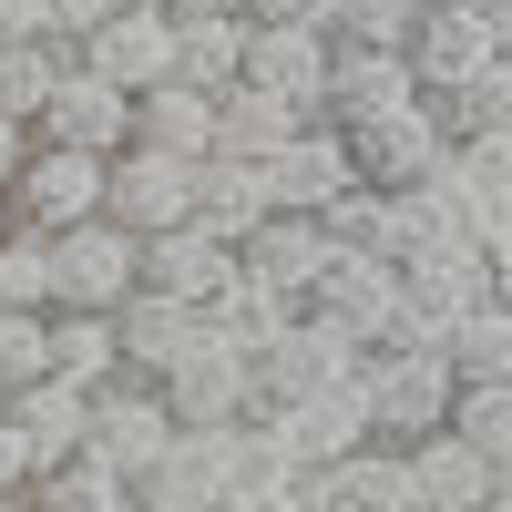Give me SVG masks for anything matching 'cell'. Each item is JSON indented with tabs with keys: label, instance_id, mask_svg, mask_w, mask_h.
Listing matches in <instances>:
<instances>
[{
	"label": "cell",
	"instance_id": "cell-10",
	"mask_svg": "<svg viewBox=\"0 0 512 512\" xmlns=\"http://www.w3.org/2000/svg\"><path fill=\"white\" fill-rule=\"evenodd\" d=\"M349 185H369L359 175V144L338 134V123H297L287 134V154L267 164V195H277V216H328Z\"/></svg>",
	"mask_w": 512,
	"mask_h": 512
},
{
	"label": "cell",
	"instance_id": "cell-28",
	"mask_svg": "<svg viewBox=\"0 0 512 512\" xmlns=\"http://www.w3.org/2000/svg\"><path fill=\"white\" fill-rule=\"evenodd\" d=\"M31 512H134V482H123L103 451H72V461H52V472L31 482Z\"/></svg>",
	"mask_w": 512,
	"mask_h": 512
},
{
	"label": "cell",
	"instance_id": "cell-32",
	"mask_svg": "<svg viewBox=\"0 0 512 512\" xmlns=\"http://www.w3.org/2000/svg\"><path fill=\"white\" fill-rule=\"evenodd\" d=\"M441 349H451V369H461V379H512V297L472 308V318L441 338Z\"/></svg>",
	"mask_w": 512,
	"mask_h": 512
},
{
	"label": "cell",
	"instance_id": "cell-23",
	"mask_svg": "<svg viewBox=\"0 0 512 512\" xmlns=\"http://www.w3.org/2000/svg\"><path fill=\"white\" fill-rule=\"evenodd\" d=\"M134 144H164V154H185L205 164L216 154V93H195V82H154V93H134Z\"/></svg>",
	"mask_w": 512,
	"mask_h": 512
},
{
	"label": "cell",
	"instance_id": "cell-35",
	"mask_svg": "<svg viewBox=\"0 0 512 512\" xmlns=\"http://www.w3.org/2000/svg\"><path fill=\"white\" fill-rule=\"evenodd\" d=\"M431 0H338V41H359V52H410V31Z\"/></svg>",
	"mask_w": 512,
	"mask_h": 512
},
{
	"label": "cell",
	"instance_id": "cell-43",
	"mask_svg": "<svg viewBox=\"0 0 512 512\" xmlns=\"http://www.w3.org/2000/svg\"><path fill=\"white\" fill-rule=\"evenodd\" d=\"M175 11H216V21H256V0H175Z\"/></svg>",
	"mask_w": 512,
	"mask_h": 512
},
{
	"label": "cell",
	"instance_id": "cell-40",
	"mask_svg": "<svg viewBox=\"0 0 512 512\" xmlns=\"http://www.w3.org/2000/svg\"><path fill=\"white\" fill-rule=\"evenodd\" d=\"M0 41H62L52 31V0H0Z\"/></svg>",
	"mask_w": 512,
	"mask_h": 512
},
{
	"label": "cell",
	"instance_id": "cell-26",
	"mask_svg": "<svg viewBox=\"0 0 512 512\" xmlns=\"http://www.w3.org/2000/svg\"><path fill=\"white\" fill-rule=\"evenodd\" d=\"M297 123H308V113H287L277 93L236 82V93H216V154H236V164H277Z\"/></svg>",
	"mask_w": 512,
	"mask_h": 512
},
{
	"label": "cell",
	"instance_id": "cell-50",
	"mask_svg": "<svg viewBox=\"0 0 512 512\" xmlns=\"http://www.w3.org/2000/svg\"><path fill=\"white\" fill-rule=\"evenodd\" d=\"M164 11H175V0H164Z\"/></svg>",
	"mask_w": 512,
	"mask_h": 512
},
{
	"label": "cell",
	"instance_id": "cell-17",
	"mask_svg": "<svg viewBox=\"0 0 512 512\" xmlns=\"http://www.w3.org/2000/svg\"><path fill=\"white\" fill-rule=\"evenodd\" d=\"M164 400H175V420H185V431H236V420H256V410H267V390H256V359H236L226 338L164 379Z\"/></svg>",
	"mask_w": 512,
	"mask_h": 512
},
{
	"label": "cell",
	"instance_id": "cell-39",
	"mask_svg": "<svg viewBox=\"0 0 512 512\" xmlns=\"http://www.w3.org/2000/svg\"><path fill=\"white\" fill-rule=\"evenodd\" d=\"M256 21H287V31H328L338 41V0H256Z\"/></svg>",
	"mask_w": 512,
	"mask_h": 512
},
{
	"label": "cell",
	"instance_id": "cell-34",
	"mask_svg": "<svg viewBox=\"0 0 512 512\" xmlns=\"http://www.w3.org/2000/svg\"><path fill=\"white\" fill-rule=\"evenodd\" d=\"M52 379V308H0V390Z\"/></svg>",
	"mask_w": 512,
	"mask_h": 512
},
{
	"label": "cell",
	"instance_id": "cell-19",
	"mask_svg": "<svg viewBox=\"0 0 512 512\" xmlns=\"http://www.w3.org/2000/svg\"><path fill=\"white\" fill-rule=\"evenodd\" d=\"M492 472L502 461H482L461 431L410 441V512H492Z\"/></svg>",
	"mask_w": 512,
	"mask_h": 512
},
{
	"label": "cell",
	"instance_id": "cell-13",
	"mask_svg": "<svg viewBox=\"0 0 512 512\" xmlns=\"http://www.w3.org/2000/svg\"><path fill=\"white\" fill-rule=\"evenodd\" d=\"M82 62H93L103 82H123V93L175 82V11H164V0H123V11L82 41Z\"/></svg>",
	"mask_w": 512,
	"mask_h": 512
},
{
	"label": "cell",
	"instance_id": "cell-27",
	"mask_svg": "<svg viewBox=\"0 0 512 512\" xmlns=\"http://www.w3.org/2000/svg\"><path fill=\"white\" fill-rule=\"evenodd\" d=\"M205 318H216V338H226L236 359H267V349H277V338L308 318V308H297V297H277V287H256V277H236V287H226Z\"/></svg>",
	"mask_w": 512,
	"mask_h": 512
},
{
	"label": "cell",
	"instance_id": "cell-36",
	"mask_svg": "<svg viewBox=\"0 0 512 512\" xmlns=\"http://www.w3.org/2000/svg\"><path fill=\"white\" fill-rule=\"evenodd\" d=\"M134 512H226V502H205L195 482H175V472H154V482H134Z\"/></svg>",
	"mask_w": 512,
	"mask_h": 512
},
{
	"label": "cell",
	"instance_id": "cell-8",
	"mask_svg": "<svg viewBox=\"0 0 512 512\" xmlns=\"http://www.w3.org/2000/svg\"><path fill=\"white\" fill-rule=\"evenodd\" d=\"M113 328H123V369H134V379H175L185 359L216 349V318L185 308V297H164V287H134L113 308Z\"/></svg>",
	"mask_w": 512,
	"mask_h": 512
},
{
	"label": "cell",
	"instance_id": "cell-31",
	"mask_svg": "<svg viewBox=\"0 0 512 512\" xmlns=\"http://www.w3.org/2000/svg\"><path fill=\"white\" fill-rule=\"evenodd\" d=\"M0 308H62V287H52V236H41V226H11V236H0Z\"/></svg>",
	"mask_w": 512,
	"mask_h": 512
},
{
	"label": "cell",
	"instance_id": "cell-14",
	"mask_svg": "<svg viewBox=\"0 0 512 512\" xmlns=\"http://www.w3.org/2000/svg\"><path fill=\"white\" fill-rule=\"evenodd\" d=\"M410 103H431L410 52H359V41H338V72H328V123L338 134H369V123H390Z\"/></svg>",
	"mask_w": 512,
	"mask_h": 512
},
{
	"label": "cell",
	"instance_id": "cell-49",
	"mask_svg": "<svg viewBox=\"0 0 512 512\" xmlns=\"http://www.w3.org/2000/svg\"><path fill=\"white\" fill-rule=\"evenodd\" d=\"M0 410H11V390H0Z\"/></svg>",
	"mask_w": 512,
	"mask_h": 512
},
{
	"label": "cell",
	"instance_id": "cell-15",
	"mask_svg": "<svg viewBox=\"0 0 512 512\" xmlns=\"http://www.w3.org/2000/svg\"><path fill=\"white\" fill-rule=\"evenodd\" d=\"M359 144V175L379 185V195H420L451 164V123L431 113V103H410V113H390V123H369V134H349Z\"/></svg>",
	"mask_w": 512,
	"mask_h": 512
},
{
	"label": "cell",
	"instance_id": "cell-30",
	"mask_svg": "<svg viewBox=\"0 0 512 512\" xmlns=\"http://www.w3.org/2000/svg\"><path fill=\"white\" fill-rule=\"evenodd\" d=\"M431 113L451 123V144H482V134H512V62L461 82V93H431Z\"/></svg>",
	"mask_w": 512,
	"mask_h": 512
},
{
	"label": "cell",
	"instance_id": "cell-25",
	"mask_svg": "<svg viewBox=\"0 0 512 512\" xmlns=\"http://www.w3.org/2000/svg\"><path fill=\"white\" fill-rule=\"evenodd\" d=\"M52 379H72V390L123 379V328H113V308H52Z\"/></svg>",
	"mask_w": 512,
	"mask_h": 512
},
{
	"label": "cell",
	"instance_id": "cell-46",
	"mask_svg": "<svg viewBox=\"0 0 512 512\" xmlns=\"http://www.w3.org/2000/svg\"><path fill=\"white\" fill-rule=\"evenodd\" d=\"M492 512H512V461H502V472H492Z\"/></svg>",
	"mask_w": 512,
	"mask_h": 512
},
{
	"label": "cell",
	"instance_id": "cell-38",
	"mask_svg": "<svg viewBox=\"0 0 512 512\" xmlns=\"http://www.w3.org/2000/svg\"><path fill=\"white\" fill-rule=\"evenodd\" d=\"M113 11H123V0H52V31H62V52H82V41H93Z\"/></svg>",
	"mask_w": 512,
	"mask_h": 512
},
{
	"label": "cell",
	"instance_id": "cell-7",
	"mask_svg": "<svg viewBox=\"0 0 512 512\" xmlns=\"http://www.w3.org/2000/svg\"><path fill=\"white\" fill-rule=\"evenodd\" d=\"M512 62V41L472 11V0H431L410 31V72H420V93H461V82H482Z\"/></svg>",
	"mask_w": 512,
	"mask_h": 512
},
{
	"label": "cell",
	"instance_id": "cell-45",
	"mask_svg": "<svg viewBox=\"0 0 512 512\" xmlns=\"http://www.w3.org/2000/svg\"><path fill=\"white\" fill-rule=\"evenodd\" d=\"M267 512H318V492H308V482H297V492H287V502H267Z\"/></svg>",
	"mask_w": 512,
	"mask_h": 512
},
{
	"label": "cell",
	"instance_id": "cell-41",
	"mask_svg": "<svg viewBox=\"0 0 512 512\" xmlns=\"http://www.w3.org/2000/svg\"><path fill=\"white\" fill-rule=\"evenodd\" d=\"M31 144H41V134H31V123H11V113H0V185H11V175H21V164H31Z\"/></svg>",
	"mask_w": 512,
	"mask_h": 512
},
{
	"label": "cell",
	"instance_id": "cell-47",
	"mask_svg": "<svg viewBox=\"0 0 512 512\" xmlns=\"http://www.w3.org/2000/svg\"><path fill=\"white\" fill-rule=\"evenodd\" d=\"M11 226H21V216H11V185H0V236H11Z\"/></svg>",
	"mask_w": 512,
	"mask_h": 512
},
{
	"label": "cell",
	"instance_id": "cell-12",
	"mask_svg": "<svg viewBox=\"0 0 512 512\" xmlns=\"http://www.w3.org/2000/svg\"><path fill=\"white\" fill-rule=\"evenodd\" d=\"M338 256H349V246H338L318 216H267L246 236V277L277 287V297H297V308H318V287L338 277Z\"/></svg>",
	"mask_w": 512,
	"mask_h": 512
},
{
	"label": "cell",
	"instance_id": "cell-20",
	"mask_svg": "<svg viewBox=\"0 0 512 512\" xmlns=\"http://www.w3.org/2000/svg\"><path fill=\"white\" fill-rule=\"evenodd\" d=\"M318 512H410V451L400 441H359L349 461H328V472H308Z\"/></svg>",
	"mask_w": 512,
	"mask_h": 512
},
{
	"label": "cell",
	"instance_id": "cell-1",
	"mask_svg": "<svg viewBox=\"0 0 512 512\" xmlns=\"http://www.w3.org/2000/svg\"><path fill=\"white\" fill-rule=\"evenodd\" d=\"M175 441H185V420H175V400H164V379H103L93 390V451L113 461L123 482H154L164 461H175Z\"/></svg>",
	"mask_w": 512,
	"mask_h": 512
},
{
	"label": "cell",
	"instance_id": "cell-2",
	"mask_svg": "<svg viewBox=\"0 0 512 512\" xmlns=\"http://www.w3.org/2000/svg\"><path fill=\"white\" fill-rule=\"evenodd\" d=\"M113 205V154H82V144H52L41 134L31 164L11 175V216L41 226V236H62V226H93Z\"/></svg>",
	"mask_w": 512,
	"mask_h": 512
},
{
	"label": "cell",
	"instance_id": "cell-44",
	"mask_svg": "<svg viewBox=\"0 0 512 512\" xmlns=\"http://www.w3.org/2000/svg\"><path fill=\"white\" fill-rule=\"evenodd\" d=\"M472 11H482V21H492V31L512 41V0H472Z\"/></svg>",
	"mask_w": 512,
	"mask_h": 512
},
{
	"label": "cell",
	"instance_id": "cell-22",
	"mask_svg": "<svg viewBox=\"0 0 512 512\" xmlns=\"http://www.w3.org/2000/svg\"><path fill=\"white\" fill-rule=\"evenodd\" d=\"M267 216H277L267 164H236V154H205V164H195V226H216L226 246H246Z\"/></svg>",
	"mask_w": 512,
	"mask_h": 512
},
{
	"label": "cell",
	"instance_id": "cell-21",
	"mask_svg": "<svg viewBox=\"0 0 512 512\" xmlns=\"http://www.w3.org/2000/svg\"><path fill=\"white\" fill-rule=\"evenodd\" d=\"M11 431L31 441L41 472H52V461L93 451V390H72V379H31V390H11Z\"/></svg>",
	"mask_w": 512,
	"mask_h": 512
},
{
	"label": "cell",
	"instance_id": "cell-3",
	"mask_svg": "<svg viewBox=\"0 0 512 512\" xmlns=\"http://www.w3.org/2000/svg\"><path fill=\"white\" fill-rule=\"evenodd\" d=\"M451 400H461V369L451 349H379L369 359V410H379V441H431L451 431Z\"/></svg>",
	"mask_w": 512,
	"mask_h": 512
},
{
	"label": "cell",
	"instance_id": "cell-18",
	"mask_svg": "<svg viewBox=\"0 0 512 512\" xmlns=\"http://www.w3.org/2000/svg\"><path fill=\"white\" fill-rule=\"evenodd\" d=\"M41 134H52V144H82V154H123V144H134V93H123V82H103L93 62L72 52L52 113H41Z\"/></svg>",
	"mask_w": 512,
	"mask_h": 512
},
{
	"label": "cell",
	"instance_id": "cell-33",
	"mask_svg": "<svg viewBox=\"0 0 512 512\" xmlns=\"http://www.w3.org/2000/svg\"><path fill=\"white\" fill-rule=\"evenodd\" d=\"M451 431L472 441L482 461H512V379H461V400H451Z\"/></svg>",
	"mask_w": 512,
	"mask_h": 512
},
{
	"label": "cell",
	"instance_id": "cell-11",
	"mask_svg": "<svg viewBox=\"0 0 512 512\" xmlns=\"http://www.w3.org/2000/svg\"><path fill=\"white\" fill-rule=\"evenodd\" d=\"M103 216L134 226V236L195 226V164L164 154V144H123V154H113V205H103Z\"/></svg>",
	"mask_w": 512,
	"mask_h": 512
},
{
	"label": "cell",
	"instance_id": "cell-4",
	"mask_svg": "<svg viewBox=\"0 0 512 512\" xmlns=\"http://www.w3.org/2000/svg\"><path fill=\"white\" fill-rule=\"evenodd\" d=\"M349 379H369V338H359L349 318H328V308H308L267 359H256L267 410H277V400H308V390H349Z\"/></svg>",
	"mask_w": 512,
	"mask_h": 512
},
{
	"label": "cell",
	"instance_id": "cell-42",
	"mask_svg": "<svg viewBox=\"0 0 512 512\" xmlns=\"http://www.w3.org/2000/svg\"><path fill=\"white\" fill-rule=\"evenodd\" d=\"M482 246H492V277H502V297H512V216H502V226H492Z\"/></svg>",
	"mask_w": 512,
	"mask_h": 512
},
{
	"label": "cell",
	"instance_id": "cell-48",
	"mask_svg": "<svg viewBox=\"0 0 512 512\" xmlns=\"http://www.w3.org/2000/svg\"><path fill=\"white\" fill-rule=\"evenodd\" d=\"M0 512H31V492H21V502H0Z\"/></svg>",
	"mask_w": 512,
	"mask_h": 512
},
{
	"label": "cell",
	"instance_id": "cell-9",
	"mask_svg": "<svg viewBox=\"0 0 512 512\" xmlns=\"http://www.w3.org/2000/svg\"><path fill=\"white\" fill-rule=\"evenodd\" d=\"M328 72H338V41H328V31H287V21H256V31H246V82H256V93H277L287 113L328 123Z\"/></svg>",
	"mask_w": 512,
	"mask_h": 512
},
{
	"label": "cell",
	"instance_id": "cell-5",
	"mask_svg": "<svg viewBox=\"0 0 512 512\" xmlns=\"http://www.w3.org/2000/svg\"><path fill=\"white\" fill-rule=\"evenodd\" d=\"M52 287H62V308H123V297L144 287V236L134 226H62L52 236Z\"/></svg>",
	"mask_w": 512,
	"mask_h": 512
},
{
	"label": "cell",
	"instance_id": "cell-16",
	"mask_svg": "<svg viewBox=\"0 0 512 512\" xmlns=\"http://www.w3.org/2000/svg\"><path fill=\"white\" fill-rule=\"evenodd\" d=\"M236 277H246V246H226L216 226H164V236H144V287L185 297V308H216Z\"/></svg>",
	"mask_w": 512,
	"mask_h": 512
},
{
	"label": "cell",
	"instance_id": "cell-29",
	"mask_svg": "<svg viewBox=\"0 0 512 512\" xmlns=\"http://www.w3.org/2000/svg\"><path fill=\"white\" fill-rule=\"evenodd\" d=\"M62 72H72V52H62V41H0V113L41 134V113H52Z\"/></svg>",
	"mask_w": 512,
	"mask_h": 512
},
{
	"label": "cell",
	"instance_id": "cell-24",
	"mask_svg": "<svg viewBox=\"0 0 512 512\" xmlns=\"http://www.w3.org/2000/svg\"><path fill=\"white\" fill-rule=\"evenodd\" d=\"M246 31H256V21L175 11V72L195 82V93H236V82H246Z\"/></svg>",
	"mask_w": 512,
	"mask_h": 512
},
{
	"label": "cell",
	"instance_id": "cell-6",
	"mask_svg": "<svg viewBox=\"0 0 512 512\" xmlns=\"http://www.w3.org/2000/svg\"><path fill=\"white\" fill-rule=\"evenodd\" d=\"M267 431L287 441L297 472H328V461H349L359 441H379V410H369V379H349V390H308V400H277L256 410Z\"/></svg>",
	"mask_w": 512,
	"mask_h": 512
},
{
	"label": "cell",
	"instance_id": "cell-37",
	"mask_svg": "<svg viewBox=\"0 0 512 512\" xmlns=\"http://www.w3.org/2000/svg\"><path fill=\"white\" fill-rule=\"evenodd\" d=\"M31 482H41V461H31V441L11 431V410H0V502H21Z\"/></svg>",
	"mask_w": 512,
	"mask_h": 512
}]
</instances>
